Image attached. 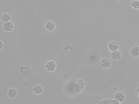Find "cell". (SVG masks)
Instances as JSON below:
<instances>
[{"label":"cell","instance_id":"13","mask_svg":"<svg viewBox=\"0 0 139 104\" xmlns=\"http://www.w3.org/2000/svg\"><path fill=\"white\" fill-rule=\"evenodd\" d=\"M33 92L36 94H39L43 91L42 87L40 85H36L33 89Z\"/></svg>","mask_w":139,"mask_h":104},{"label":"cell","instance_id":"5","mask_svg":"<svg viewBox=\"0 0 139 104\" xmlns=\"http://www.w3.org/2000/svg\"><path fill=\"white\" fill-rule=\"evenodd\" d=\"M101 64L102 66L104 68H108L111 65V62L108 58H104L102 59Z\"/></svg>","mask_w":139,"mask_h":104},{"label":"cell","instance_id":"7","mask_svg":"<svg viewBox=\"0 0 139 104\" xmlns=\"http://www.w3.org/2000/svg\"><path fill=\"white\" fill-rule=\"evenodd\" d=\"M119 48V45L115 41H113L110 43L109 45V48L110 51H113L118 50Z\"/></svg>","mask_w":139,"mask_h":104},{"label":"cell","instance_id":"1","mask_svg":"<svg viewBox=\"0 0 139 104\" xmlns=\"http://www.w3.org/2000/svg\"><path fill=\"white\" fill-rule=\"evenodd\" d=\"M4 30L6 32H11L14 28V25L11 22H9L4 23L2 26Z\"/></svg>","mask_w":139,"mask_h":104},{"label":"cell","instance_id":"17","mask_svg":"<svg viewBox=\"0 0 139 104\" xmlns=\"http://www.w3.org/2000/svg\"><path fill=\"white\" fill-rule=\"evenodd\" d=\"M4 46V45L3 44V43H2V41L1 40H0V49H1Z\"/></svg>","mask_w":139,"mask_h":104},{"label":"cell","instance_id":"8","mask_svg":"<svg viewBox=\"0 0 139 104\" xmlns=\"http://www.w3.org/2000/svg\"><path fill=\"white\" fill-rule=\"evenodd\" d=\"M111 58L115 60H118L121 58V54L120 52L118 51H113L111 53Z\"/></svg>","mask_w":139,"mask_h":104},{"label":"cell","instance_id":"16","mask_svg":"<svg viewBox=\"0 0 139 104\" xmlns=\"http://www.w3.org/2000/svg\"><path fill=\"white\" fill-rule=\"evenodd\" d=\"M112 90L114 91H117V88L116 86H112Z\"/></svg>","mask_w":139,"mask_h":104},{"label":"cell","instance_id":"6","mask_svg":"<svg viewBox=\"0 0 139 104\" xmlns=\"http://www.w3.org/2000/svg\"><path fill=\"white\" fill-rule=\"evenodd\" d=\"M55 26V24L52 21H49L46 23L45 27L46 29L50 31H52L54 30Z\"/></svg>","mask_w":139,"mask_h":104},{"label":"cell","instance_id":"18","mask_svg":"<svg viewBox=\"0 0 139 104\" xmlns=\"http://www.w3.org/2000/svg\"><path fill=\"white\" fill-rule=\"evenodd\" d=\"M137 91L139 93V87L137 89Z\"/></svg>","mask_w":139,"mask_h":104},{"label":"cell","instance_id":"3","mask_svg":"<svg viewBox=\"0 0 139 104\" xmlns=\"http://www.w3.org/2000/svg\"><path fill=\"white\" fill-rule=\"evenodd\" d=\"M56 65L53 61L49 62L47 63L46 66V69L47 71L51 72L55 69Z\"/></svg>","mask_w":139,"mask_h":104},{"label":"cell","instance_id":"11","mask_svg":"<svg viewBox=\"0 0 139 104\" xmlns=\"http://www.w3.org/2000/svg\"><path fill=\"white\" fill-rule=\"evenodd\" d=\"M11 19V17L10 15L6 13L2 14L1 20L2 22L6 23L9 22Z\"/></svg>","mask_w":139,"mask_h":104},{"label":"cell","instance_id":"4","mask_svg":"<svg viewBox=\"0 0 139 104\" xmlns=\"http://www.w3.org/2000/svg\"><path fill=\"white\" fill-rule=\"evenodd\" d=\"M115 100L119 102H121L124 101L125 99V96L124 93L122 92H118L115 96Z\"/></svg>","mask_w":139,"mask_h":104},{"label":"cell","instance_id":"10","mask_svg":"<svg viewBox=\"0 0 139 104\" xmlns=\"http://www.w3.org/2000/svg\"><path fill=\"white\" fill-rule=\"evenodd\" d=\"M17 94L18 93L16 90L14 88H11L9 91L8 95L10 98H14L16 97Z\"/></svg>","mask_w":139,"mask_h":104},{"label":"cell","instance_id":"2","mask_svg":"<svg viewBox=\"0 0 139 104\" xmlns=\"http://www.w3.org/2000/svg\"><path fill=\"white\" fill-rule=\"evenodd\" d=\"M84 87V84L83 80L82 79L78 80L77 84L75 85L76 92L78 93H80Z\"/></svg>","mask_w":139,"mask_h":104},{"label":"cell","instance_id":"19","mask_svg":"<svg viewBox=\"0 0 139 104\" xmlns=\"http://www.w3.org/2000/svg\"><path fill=\"white\" fill-rule=\"evenodd\" d=\"M2 16V14H1V13L0 12V20H1V17Z\"/></svg>","mask_w":139,"mask_h":104},{"label":"cell","instance_id":"20","mask_svg":"<svg viewBox=\"0 0 139 104\" xmlns=\"http://www.w3.org/2000/svg\"><path fill=\"white\" fill-rule=\"evenodd\" d=\"M138 97H139V95H138Z\"/></svg>","mask_w":139,"mask_h":104},{"label":"cell","instance_id":"9","mask_svg":"<svg viewBox=\"0 0 139 104\" xmlns=\"http://www.w3.org/2000/svg\"><path fill=\"white\" fill-rule=\"evenodd\" d=\"M132 55L135 57L139 56V47L137 46L134 47L131 51Z\"/></svg>","mask_w":139,"mask_h":104},{"label":"cell","instance_id":"14","mask_svg":"<svg viewBox=\"0 0 139 104\" xmlns=\"http://www.w3.org/2000/svg\"><path fill=\"white\" fill-rule=\"evenodd\" d=\"M20 71L21 72L25 75H28L29 73L30 69L28 67L24 66L21 67Z\"/></svg>","mask_w":139,"mask_h":104},{"label":"cell","instance_id":"15","mask_svg":"<svg viewBox=\"0 0 139 104\" xmlns=\"http://www.w3.org/2000/svg\"><path fill=\"white\" fill-rule=\"evenodd\" d=\"M131 4L134 8L135 9H139V1L134 0L131 2Z\"/></svg>","mask_w":139,"mask_h":104},{"label":"cell","instance_id":"12","mask_svg":"<svg viewBox=\"0 0 139 104\" xmlns=\"http://www.w3.org/2000/svg\"><path fill=\"white\" fill-rule=\"evenodd\" d=\"M99 104H120V103L116 100H109L105 99L103 100H102L100 103H99Z\"/></svg>","mask_w":139,"mask_h":104}]
</instances>
